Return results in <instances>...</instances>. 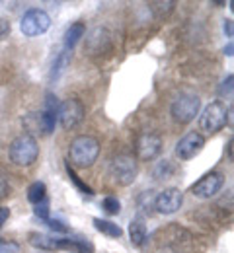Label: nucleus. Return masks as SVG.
Returning <instances> with one entry per match:
<instances>
[{
  "label": "nucleus",
  "instance_id": "nucleus-1",
  "mask_svg": "<svg viewBox=\"0 0 234 253\" xmlns=\"http://www.w3.org/2000/svg\"><path fill=\"white\" fill-rule=\"evenodd\" d=\"M68 156H70V162L76 168H90V166H94V162L100 156V142H98V138H94L90 134L76 136L70 142V146H68Z\"/></svg>",
  "mask_w": 234,
  "mask_h": 253
},
{
  "label": "nucleus",
  "instance_id": "nucleus-2",
  "mask_svg": "<svg viewBox=\"0 0 234 253\" xmlns=\"http://www.w3.org/2000/svg\"><path fill=\"white\" fill-rule=\"evenodd\" d=\"M8 154H10V160L16 166L28 168L39 158V144L32 134H20L10 142Z\"/></svg>",
  "mask_w": 234,
  "mask_h": 253
},
{
  "label": "nucleus",
  "instance_id": "nucleus-3",
  "mask_svg": "<svg viewBox=\"0 0 234 253\" xmlns=\"http://www.w3.org/2000/svg\"><path fill=\"white\" fill-rule=\"evenodd\" d=\"M227 121H229V109H227V105L223 101H213L201 113L199 128L203 132H207V134H215V132H219L223 126L227 125Z\"/></svg>",
  "mask_w": 234,
  "mask_h": 253
},
{
  "label": "nucleus",
  "instance_id": "nucleus-4",
  "mask_svg": "<svg viewBox=\"0 0 234 253\" xmlns=\"http://www.w3.org/2000/svg\"><path fill=\"white\" fill-rule=\"evenodd\" d=\"M199 107H201V99L193 94H180L172 107H170V113L174 117L176 123L180 125H186V123H191L195 119V115H199Z\"/></svg>",
  "mask_w": 234,
  "mask_h": 253
},
{
  "label": "nucleus",
  "instance_id": "nucleus-5",
  "mask_svg": "<svg viewBox=\"0 0 234 253\" xmlns=\"http://www.w3.org/2000/svg\"><path fill=\"white\" fill-rule=\"evenodd\" d=\"M51 28V18L45 10L41 8H32L28 10L22 20H20V30L26 37H37V35H43Z\"/></svg>",
  "mask_w": 234,
  "mask_h": 253
},
{
  "label": "nucleus",
  "instance_id": "nucleus-6",
  "mask_svg": "<svg viewBox=\"0 0 234 253\" xmlns=\"http://www.w3.org/2000/svg\"><path fill=\"white\" fill-rule=\"evenodd\" d=\"M139 175V166H137V160L127 156V154H121L117 158H113L111 162V177L115 179V183L119 185H131Z\"/></svg>",
  "mask_w": 234,
  "mask_h": 253
},
{
  "label": "nucleus",
  "instance_id": "nucleus-7",
  "mask_svg": "<svg viewBox=\"0 0 234 253\" xmlns=\"http://www.w3.org/2000/svg\"><path fill=\"white\" fill-rule=\"evenodd\" d=\"M223 185H225L223 173H219V171H209V173H205V175L201 177L199 181H195V183L191 185V195L205 201V199L215 197L219 191L223 189Z\"/></svg>",
  "mask_w": 234,
  "mask_h": 253
},
{
  "label": "nucleus",
  "instance_id": "nucleus-8",
  "mask_svg": "<svg viewBox=\"0 0 234 253\" xmlns=\"http://www.w3.org/2000/svg\"><path fill=\"white\" fill-rule=\"evenodd\" d=\"M203 146H205V138H203V134H201V132H195V130H191V132L184 134V136L178 140V144H176V156L182 160V162L193 160L195 156H199L201 154Z\"/></svg>",
  "mask_w": 234,
  "mask_h": 253
},
{
  "label": "nucleus",
  "instance_id": "nucleus-9",
  "mask_svg": "<svg viewBox=\"0 0 234 253\" xmlns=\"http://www.w3.org/2000/svg\"><path fill=\"white\" fill-rule=\"evenodd\" d=\"M84 119V107L78 99H65L63 103H59L57 109V121L61 123L63 128H74L80 121Z\"/></svg>",
  "mask_w": 234,
  "mask_h": 253
},
{
  "label": "nucleus",
  "instance_id": "nucleus-10",
  "mask_svg": "<svg viewBox=\"0 0 234 253\" xmlns=\"http://www.w3.org/2000/svg\"><path fill=\"white\" fill-rule=\"evenodd\" d=\"M184 205V193L178 187H168L160 191L154 199V209L158 214H176Z\"/></svg>",
  "mask_w": 234,
  "mask_h": 253
},
{
  "label": "nucleus",
  "instance_id": "nucleus-11",
  "mask_svg": "<svg viewBox=\"0 0 234 253\" xmlns=\"http://www.w3.org/2000/svg\"><path fill=\"white\" fill-rule=\"evenodd\" d=\"M137 158L142 162H150L162 152V138L154 132H144L137 138Z\"/></svg>",
  "mask_w": 234,
  "mask_h": 253
},
{
  "label": "nucleus",
  "instance_id": "nucleus-12",
  "mask_svg": "<svg viewBox=\"0 0 234 253\" xmlns=\"http://www.w3.org/2000/svg\"><path fill=\"white\" fill-rule=\"evenodd\" d=\"M109 47V33L103 28H96L86 39V51L90 55H100Z\"/></svg>",
  "mask_w": 234,
  "mask_h": 253
},
{
  "label": "nucleus",
  "instance_id": "nucleus-13",
  "mask_svg": "<svg viewBox=\"0 0 234 253\" xmlns=\"http://www.w3.org/2000/svg\"><path fill=\"white\" fill-rule=\"evenodd\" d=\"M146 224L142 218H135L131 224H129V238H131V244L137 246V248H142L144 242H146Z\"/></svg>",
  "mask_w": 234,
  "mask_h": 253
},
{
  "label": "nucleus",
  "instance_id": "nucleus-14",
  "mask_svg": "<svg viewBox=\"0 0 234 253\" xmlns=\"http://www.w3.org/2000/svg\"><path fill=\"white\" fill-rule=\"evenodd\" d=\"M84 33H86V26H84V24H80V22L72 24L67 32H65V49H67V51H72V49L76 47V43L84 37Z\"/></svg>",
  "mask_w": 234,
  "mask_h": 253
},
{
  "label": "nucleus",
  "instance_id": "nucleus-15",
  "mask_svg": "<svg viewBox=\"0 0 234 253\" xmlns=\"http://www.w3.org/2000/svg\"><path fill=\"white\" fill-rule=\"evenodd\" d=\"M94 226H96V230L101 232L103 236H107V238H121L123 236V230L115 224V222L111 220H103V218H94Z\"/></svg>",
  "mask_w": 234,
  "mask_h": 253
},
{
  "label": "nucleus",
  "instance_id": "nucleus-16",
  "mask_svg": "<svg viewBox=\"0 0 234 253\" xmlns=\"http://www.w3.org/2000/svg\"><path fill=\"white\" fill-rule=\"evenodd\" d=\"M70 64V51H61L57 57H55V61H53V68H51V80H57V78H61V74L67 70V66Z\"/></svg>",
  "mask_w": 234,
  "mask_h": 253
},
{
  "label": "nucleus",
  "instance_id": "nucleus-17",
  "mask_svg": "<svg viewBox=\"0 0 234 253\" xmlns=\"http://www.w3.org/2000/svg\"><path fill=\"white\" fill-rule=\"evenodd\" d=\"M57 126V113L55 111H43L39 113V130L43 134H51Z\"/></svg>",
  "mask_w": 234,
  "mask_h": 253
},
{
  "label": "nucleus",
  "instance_id": "nucleus-18",
  "mask_svg": "<svg viewBox=\"0 0 234 253\" xmlns=\"http://www.w3.org/2000/svg\"><path fill=\"white\" fill-rule=\"evenodd\" d=\"M43 199H47V187L43 181H34L30 187H28V201L32 205H37L41 203Z\"/></svg>",
  "mask_w": 234,
  "mask_h": 253
},
{
  "label": "nucleus",
  "instance_id": "nucleus-19",
  "mask_svg": "<svg viewBox=\"0 0 234 253\" xmlns=\"http://www.w3.org/2000/svg\"><path fill=\"white\" fill-rule=\"evenodd\" d=\"M101 207H103V211L107 214H119L121 212V203L117 201V197H105Z\"/></svg>",
  "mask_w": 234,
  "mask_h": 253
},
{
  "label": "nucleus",
  "instance_id": "nucleus-20",
  "mask_svg": "<svg viewBox=\"0 0 234 253\" xmlns=\"http://www.w3.org/2000/svg\"><path fill=\"white\" fill-rule=\"evenodd\" d=\"M67 173H68V177H70V181H72V183H74V185H76L78 189L82 191L84 195H92V189H90V187H88L86 183H82V181L78 179V175H76V173H74V171L70 169V164H67Z\"/></svg>",
  "mask_w": 234,
  "mask_h": 253
},
{
  "label": "nucleus",
  "instance_id": "nucleus-21",
  "mask_svg": "<svg viewBox=\"0 0 234 253\" xmlns=\"http://www.w3.org/2000/svg\"><path fill=\"white\" fill-rule=\"evenodd\" d=\"M34 212H35V216H39V218H43V220H49V201L43 199L41 203H37Z\"/></svg>",
  "mask_w": 234,
  "mask_h": 253
},
{
  "label": "nucleus",
  "instance_id": "nucleus-22",
  "mask_svg": "<svg viewBox=\"0 0 234 253\" xmlns=\"http://www.w3.org/2000/svg\"><path fill=\"white\" fill-rule=\"evenodd\" d=\"M18 252H20V246L18 244L0 240V253H18Z\"/></svg>",
  "mask_w": 234,
  "mask_h": 253
},
{
  "label": "nucleus",
  "instance_id": "nucleus-23",
  "mask_svg": "<svg viewBox=\"0 0 234 253\" xmlns=\"http://www.w3.org/2000/svg\"><path fill=\"white\" fill-rule=\"evenodd\" d=\"M8 195H10V183H8V179L4 175H0V201L6 199Z\"/></svg>",
  "mask_w": 234,
  "mask_h": 253
},
{
  "label": "nucleus",
  "instance_id": "nucleus-24",
  "mask_svg": "<svg viewBox=\"0 0 234 253\" xmlns=\"http://www.w3.org/2000/svg\"><path fill=\"white\" fill-rule=\"evenodd\" d=\"M233 74H229V76H227V80H225V82H223V88H221V94L225 95L227 94V92H229V95L233 94Z\"/></svg>",
  "mask_w": 234,
  "mask_h": 253
},
{
  "label": "nucleus",
  "instance_id": "nucleus-25",
  "mask_svg": "<svg viewBox=\"0 0 234 253\" xmlns=\"http://www.w3.org/2000/svg\"><path fill=\"white\" fill-rule=\"evenodd\" d=\"M47 224H49V228L51 230H55V232H61V234H65L67 232V226H63V222H59V220H45Z\"/></svg>",
  "mask_w": 234,
  "mask_h": 253
},
{
  "label": "nucleus",
  "instance_id": "nucleus-26",
  "mask_svg": "<svg viewBox=\"0 0 234 253\" xmlns=\"http://www.w3.org/2000/svg\"><path fill=\"white\" fill-rule=\"evenodd\" d=\"M10 22L8 20H4V18H0V39H4L8 33H10Z\"/></svg>",
  "mask_w": 234,
  "mask_h": 253
},
{
  "label": "nucleus",
  "instance_id": "nucleus-27",
  "mask_svg": "<svg viewBox=\"0 0 234 253\" xmlns=\"http://www.w3.org/2000/svg\"><path fill=\"white\" fill-rule=\"evenodd\" d=\"M10 218V209H6V207H0V228L6 224V220Z\"/></svg>",
  "mask_w": 234,
  "mask_h": 253
},
{
  "label": "nucleus",
  "instance_id": "nucleus-28",
  "mask_svg": "<svg viewBox=\"0 0 234 253\" xmlns=\"http://www.w3.org/2000/svg\"><path fill=\"white\" fill-rule=\"evenodd\" d=\"M225 33H227V37H233V20H225Z\"/></svg>",
  "mask_w": 234,
  "mask_h": 253
},
{
  "label": "nucleus",
  "instance_id": "nucleus-29",
  "mask_svg": "<svg viewBox=\"0 0 234 253\" xmlns=\"http://www.w3.org/2000/svg\"><path fill=\"white\" fill-rule=\"evenodd\" d=\"M225 55H227V57H233V43H229V45L225 47Z\"/></svg>",
  "mask_w": 234,
  "mask_h": 253
}]
</instances>
